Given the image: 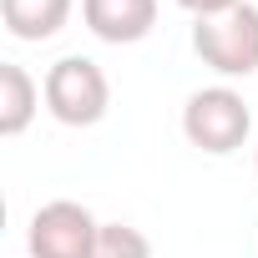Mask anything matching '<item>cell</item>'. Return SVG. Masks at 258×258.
Returning <instances> with one entry per match:
<instances>
[{
    "label": "cell",
    "instance_id": "obj_1",
    "mask_svg": "<svg viewBox=\"0 0 258 258\" xmlns=\"http://www.w3.org/2000/svg\"><path fill=\"white\" fill-rule=\"evenodd\" d=\"M46 111L61 126H96L111 106V81L91 56H61L41 81Z\"/></svg>",
    "mask_w": 258,
    "mask_h": 258
},
{
    "label": "cell",
    "instance_id": "obj_2",
    "mask_svg": "<svg viewBox=\"0 0 258 258\" xmlns=\"http://www.w3.org/2000/svg\"><path fill=\"white\" fill-rule=\"evenodd\" d=\"M182 132H187L192 147H203L213 157H228V152H238L248 142L253 111H248V101L233 86H203L182 106Z\"/></svg>",
    "mask_w": 258,
    "mask_h": 258
},
{
    "label": "cell",
    "instance_id": "obj_3",
    "mask_svg": "<svg viewBox=\"0 0 258 258\" xmlns=\"http://www.w3.org/2000/svg\"><path fill=\"white\" fill-rule=\"evenodd\" d=\"M192 51L218 76H253L258 71V6H233L228 16L192 26Z\"/></svg>",
    "mask_w": 258,
    "mask_h": 258
},
{
    "label": "cell",
    "instance_id": "obj_4",
    "mask_svg": "<svg viewBox=\"0 0 258 258\" xmlns=\"http://www.w3.org/2000/svg\"><path fill=\"white\" fill-rule=\"evenodd\" d=\"M96 228H101V223H96L81 203L56 198V203L36 208L31 233H26V248H31V258H91Z\"/></svg>",
    "mask_w": 258,
    "mask_h": 258
},
{
    "label": "cell",
    "instance_id": "obj_5",
    "mask_svg": "<svg viewBox=\"0 0 258 258\" xmlns=\"http://www.w3.org/2000/svg\"><path fill=\"white\" fill-rule=\"evenodd\" d=\"M86 31L106 46H137L157 26V0H81Z\"/></svg>",
    "mask_w": 258,
    "mask_h": 258
},
{
    "label": "cell",
    "instance_id": "obj_6",
    "mask_svg": "<svg viewBox=\"0 0 258 258\" xmlns=\"http://www.w3.org/2000/svg\"><path fill=\"white\" fill-rule=\"evenodd\" d=\"M36 106H41V86L31 81L26 66L6 61L0 66V137H21L36 116Z\"/></svg>",
    "mask_w": 258,
    "mask_h": 258
},
{
    "label": "cell",
    "instance_id": "obj_7",
    "mask_svg": "<svg viewBox=\"0 0 258 258\" xmlns=\"http://www.w3.org/2000/svg\"><path fill=\"white\" fill-rule=\"evenodd\" d=\"M0 16L16 41H51L71 16V0H0Z\"/></svg>",
    "mask_w": 258,
    "mask_h": 258
},
{
    "label": "cell",
    "instance_id": "obj_8",
    "mask_svg": "<svg viewBox=\"0 0 258 258\" xmlns=\"http://www.w3.org/2000/svg\"><path fill=\"white\" fill-rule=\"evenodd\" d=\"M91 258H152V243L132 228V223H101Z\"/></svg>",
    "mask_w": 258,
    "mask_h": 258
},
{
    "label": "cell",
    "instance_id": "obj_9",
    "mask_svg": "<svg viewBox=\"0 0 258 258\" xmlns=\"http://www.w3.org/2000/svg\"><path fill=\"white\" fill-rule=\"evenodd\" d=\"M182 11H192L198 21H213V16H228L233 6H243V0H177Z\"/></svg>",
    "mask_w": 258,
    "mask_h": 258
},
{
    "label": "cell",
    "instance_id": "obj_10",
    "mask_svg": "<svg viewBox=\"0 0 258 258\" xmlns=\"http://www.w3.org/2000/svg\"><path fill=\"white\" fill-rule=\"evenodd\" d=\"M253 167H258V157H253Z\"/></svg>",
    "mask_w": 258,
    "mask_h": 258
}]
</instances>
